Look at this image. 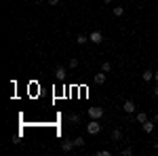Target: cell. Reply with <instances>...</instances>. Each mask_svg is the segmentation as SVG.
<instances>
[{"label":"cell","mask_w":158,"mask_h":156,"mask_svg":"<svg viewBox=\"0 0 158 156\" xmlns=\"http://www.w3.org/2000/svg\"><path fill=\"white\" fill-rule=\"evenodd\" d=\"M68 65H70L72 70H76V68H78V59H76V57H72V59L68 61Z\"/></svg>","instance_id":"obj_17"},{"label":"cell","mask_w":158,"mask_h":156,"mask_svg":"<svg viewBox=\"0 0 158 156\" xmlns=\"http://www.w3.org/2000/svg\"><path fill=\"white\" fill-rule=\"evenodd\" d=\"M124 15V9L122 6H114V17H122Z\"/></svg>","instance_id":"obj_14"},{"label":"cell","mask_w":158,"mask_h":156,"mask_svg":"<svg viewBox=\"0 0 158 156\" xmlns=\"http://www.w3.org/2000/svg\"><path fill=\"white\" fill-rule=\"evenodd\" d=\"M101 72H112V63H110V61H103V63H101Z\"/></svg>","instance_id":"obj_12"},{"label":"cell","mask_w":158,"mask_h":156,"mask_svg":"<svg viewBox=\"0 0 158 156\" xmlns=\"http://www.w3.org/2000/svg\"><path fill=\"white\" fill-rule=\"evenodd\" d=\"M76 40H78V44H85V42H91V40H89V36H85V34H78V38H76Z\"/></svg>","instance_id":"obj_13"},{"label":"cell","mask_w":158,"mask_h":156,"mask_svg":"<svg viewBox=\"0 0 158 156\" xmlns=\"http://www.w3.org/2000/svg\"><path fill=\"white\" fill-rule=\"evenodd\" d=\"M135 120H137L139 124H143V122L148 120V114L146 112H135Z\"/></svg>","instance_id":"obj_10"},{"label":"cell","mask_w":158,"mask_h":156,"mask_svg":"<svg viewBox=\"0 0 158 156\" xmlns=\"http://www.w3.org/2000/svg\"><path fill=\"white\" fill-rule=\"evenodd\" d=\"M152 120H154V122H158V112L154 114V118H152Z\"/></svg>","instance_id":"obj_22"},{"label":"cell","mask_w":158,"mask_h":156,"mask_svg":"<svg viewBox=\"0 0 158 156\" xmlns=\"http://www.w3.org/2000/svg\"><path fill=\"white\" fill-rule=\"evenodd\" d=\"M95 156H112V152H110V150H97Z\"/></svg>","instance_id":"obj_18"},{"label":"cell","mask_w":158,"mask_h":156,"mask_svg":"<svg viewBox=\"0 0 158 156\" xmlns=\"http://www.w3.org/2000/svg\"><path fill=\"white\" fill-rule=\"evenodd\" d=\"M152 95H154V97H158V82H156V86H154V91H152Z\"/></svg>","instance_id":"obj_21"},{"label":"cell","mask_w":158,"mask_h":156,"mask_svg":"<svg viewBox=\"0 0 158 156\" xmlns=\"http://www.w3.org/2000/svg\"><path fill=\"white\" fill-rule=\"evenodd\" d=\"M122 110H124L127 114H135V112H137V108H135V103L131 101V99H127V101L122 103Z\"/></svg>","instance_id":"obj_4"},{"label":"cell","mask_w":158,"mask_h":156,"mask_svg":"<svg viewBox=\"0 0 158 156\" xmlns=\"http://www.w3.org/2000/svg\"><path fill=\"white\" fill-rule=\"evenodd\" d=\"M89 40H91V42H95V44H99V42L103 40V34H101L99 30H93V32L89 34Z\"/></svg>","instance_id":"obj_3"},{"label":"cell","mask_w":158,"mask_h":156,"mask_svg":"<svg viewBox=\"0 0 158 156\" xmlns=\"http://www.w3.org/2000/svg\"><path fill=\"white\" fill-rule=\"evenodd\" d=\"M68 120H70L72 124H76V122H80V116H78V114H70V116H68Z\"/></svg>","instance_id":"obj_15"},{"label":"cell","mask_w":158,"mask_h":156,"mask_svg":"<svg viewBox=\"0 0 158 156\" xmlns=\"http://www.w3.org/2000/svg\"><path fill=\"white\" fill-rule=\"evenodd\" d=\"M74 145H76V148H85V139H82V137H76V139H74Z\"/></svg>","instance_id":"obj_16"},{"label":"cell","mask_w":158,"mask_h":156,"mask_svg":"<svg viewBox=\"0 0 158 156\" xmlns=\"http://www.w3.org/2000/svg\"><path fill=\"white\" fill-rule=\"evenodd\" d=\"M122 154H124V156H131V154H133V150H131V148H124V150H122Z\"/></svg>","instance_id":"obj_19"},{"label":"cell","mask_w":158,"mask_h":156,"mask_svg":"<svg viewBox=\"0 0 158 156\" xmlns=\"http://www.w3.org/2000/svg\"><path fill=\"white\" fill-rule=\"evenodd\" d=\"M141 129H143V133H152L154 131V120H146V122L141 124Z\"/></svg>","instance_id":"obj_8"},{"label":"cell","mask_w":158,"mask_h":156,"mask_svg":"<svg viewBox=\"0 0 158 156\" xmlns=\"http://www.w3.org/2000/svg\"><path fill=\"white\" fill-rule=\"evenodd\" d=\"M154 80H156V82H158V70H156V72H154Z\"/></svg>","instance_id":"obj_23"},{"label":"cell","mask_w":158,"mask_h":156,"mask_svg":"<svg viewBox=\"0 0 158 156\" xmlns=\"http://www.w3.org/2000/svg\"><path fill=\"white\" fill-rule=\"evenodd\" d=\"M47 2H49L51 6H55V4H59V0H47Z\"/></svg>","instance_id":"obj_20"},{"label":"cell","mask_w":158,"mask_h":156,"mask_svg":"<svg viewBox=\"0 0 158 156\" xmlns=\"http://www.w3.org/2000/svg\"><path fill=\"white\" fill-rule=\"evenodd\" d=\"M141 78H143L146 82H152V80H154V70H150V68H148V70H143Z\"/></svg>","instance_id":"obj_7"},{"label":"cell","mask_w":158,"mask_h":156,"mask_svg":"<svg viewBox=\"0 0 158 156\" xmlns=\"http://www.w3.org/2000/svg\"><path fill=\"white\" fill-rule=\"evenodd\" d=\"M154 150H156V152H158V141H156V144H154Z\"/></svg>","instance_id":"obj_25"},{"label":"cell","mask_w":158,"mask_h":156,"mask_svg":"<svg viewBox=\"0 0 158 156\" xmlns=\"http://www.w3.org/2000/svg\"><path fill=\"white\" fill-rule=\"evenodd\" d=\"M74 148H76V145H74V139L72 141H70V139H63V141H61V150H63V152H72Z\"/></svg>","instance_id":"obj_6"},{"label":"cell","mask_w":158,"mask_h":156,"mask_svg":"<svg viewBox=\"0 0 158 156\" xmlns=\"http://www.w3.org/2000/svg\"><path fill=\"white\" fill-rule=\"evenodd\" d=\"M103 114H106V112H103V108H99V106H93V108H89V116H91V118H103Z\"/></svg>","instance_id":"obj_2"},{"label":"cell","mask_w":158,"mask_h":156,"mask_svg":"<svg viewBox=\"0 0 158 156\" xmlns=\"http://www.w3.org/2000/svg\"><path fill=\"white\" fill-rule=\"evenodd\" d=\"M86 133H89V135H97V133H101V124H99L97 118H91V122L86 124Z\"/></svg>","instance_id":"obj_1"},{"label":"cell","mask_w":158,"mask_h":156,"mask_svg":"<svg viewBox=\"0 0 158 156\" xmlns=\"http://www.w3.org/2000/svg\"><path fill=\"white\" fill-rule=\"evenodd\" d=\"M122 139V131L120 129H112V141H120Z\"/></svg>","instance_id":"obj_11"},{"label":"cell","mask_w":158,"mask_h":156,"mask_svg":"<svg viewBox=\"0 0 158 156\" xmlns=\"http://www.w3.org/2000/svg\"><path fill=\"white\" fill-rule=\"evenodd\" d=\"M65 74H68V70H65L63 65H57V68H55V78H57V80H65Z\"/></svg>","instance_id":"obj_5"},{"label":"cell","mask_w":158,"mask_h":156,"mask_svg":"<svg viewBox=\"0 0 158 156\" xmlns=\"http://www.w3.org/2000/svg\"><path fill=\"white\" fill-rule=\"evenodd\" d=\"M103 2H106V4H112V2H114V0H103Z\"/></svg>","instance_id":"obj_24"},{"label":"cell","mask_w":158,"mask_h":156,"mask_svg":"<svg viewBox=\"0 0 158 156\" xmlns=\"http://www.w3.org/2000/svg\"><path fill=\"white\" fill-rule=\"evenodd\" d=\"M93 82H95V84H103V82H106V72L95 74V76H93Z\"/></svg>","instance_id":"obj_9"}]
</instances>
